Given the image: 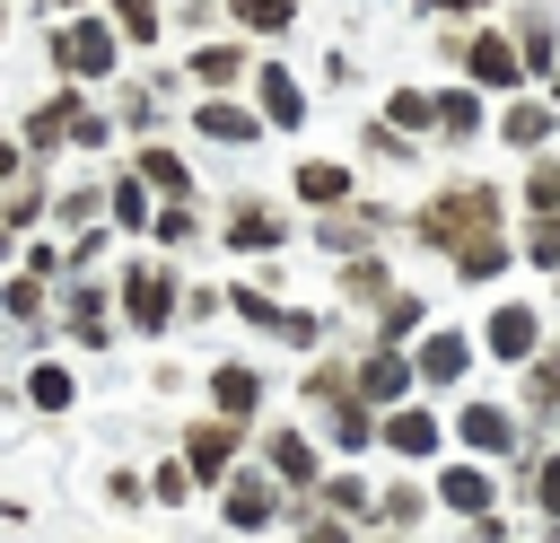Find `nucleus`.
I'll list each match as a JSON object with an SVG mask.
<instances>
[{"instance_id": "1", "label": "nucleus", "mask_w": 560, "mask_h": 543, "mask_svg": "<svg viewBox=\"0 0 560 543\" xmlns=\"http://www.w3.org/2000/svg\"><path fill=\"white\" fill-rule=\"evenodd\" d=\"M61 61H79V70H105V61H114L105 26H79V35H61Z\"/></svg>"}, {"instance_id": "2", "label": "nucleus", "mask_w": 560, "mask_h": 543, "mask_svg": "<svg viewBox=\"0 0 560 543\" xmlns=\"http://www.w3.org/2000/svg\"><path fill=\"white\" fill-rule=\"evenodd\" d=\"M490 350H508V359H516V350H534V315H525V307H508V315L490 324Z\"/></svg>"}, {"instance_id": "3", "label": "nucleus", "mask_w": 560, "mask_h": 543, "mask_svg": "<svg viewBox=\"0 0 560 543\" xmlns=\"http://www.w3.org/2000/svg\"><path fill=\"white\" fill-rule=\"evenodd\" d=\"M472 70H481V79H499V88L516 79V61H508V44H499V35H481V44H472Z\"/></svg>"}, {"instance_id": "4", "label": "nucleus", "mask_w": 560, "mask_h": 543, "mask_svg": "<svg viewBox=\"0 0 560 543\" xmlns=\"http://www.w3.org/2000/svg\"><path fill=\"white\" fill-rule=\"evenodd\" d=\"M298 184H306V201H341V175H332V166H306Z\"/></svg>"}, {"instance_id": "5", "label": "nucleus", "mask_w": 560, "mask_h": 543, "mask_svg": "<svg viewBox=\"0 0 560 543\" xmlns=\"http://www.w3.org/2000/svg\"><path fill=\"white\" fill-rule=\"evenodd\" d=\"M534 201H542V210H560V166H542V175H534Z\"/></svg>"}]
</instances>
